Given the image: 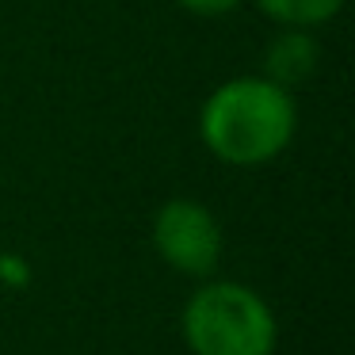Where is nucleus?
I'll use <instances>...</instances> for the list:
<instances>
[{
	"label": "nucleus",
	"mask_w": 355,
	"mask_h": 355,
	"mask_svg": "<svg viewBox=\"0 0 355 355\" xmlns=\"http://www.w3.org/2000/svg\"><path fill=\"white\" fill-rule=\"evenodd\" d=\"M176 4L199 19H218V16H230L241 0H176Z\"/></svg>",
	"instance_id": "423d86ee"
},
{
	"label": "nucleus",
	"mask_w": 355,
	"mask_h": 355,
	"mask_svg": "<svg viewBox=\"0 0 355 355\" xmlns=\"http://www.w3.org/2000/svg\"><path fill=\"white\" fill-rule=\"evenodd\" d=\"M298 111L286 88L268 77H237L207 96L199 134L207 149L225 164H263L279 157L294 138Z\"/></svg>",
	"instance_id": "f257e3e1"
},
{
	"label": "nucleus",
	"mask_w": 355,
	"mask_h": 355,
	"mask_svg": "<svg viewBox=\"0 0 355 355\" xmlns=\"http://www.w3.org/2000/svg\"><path fill=\"white\" fill-rule=\"evenodd\" d=\"M153 245L184 275H210L222 260V230L202 202L172 199L153 218Z\"/></svg>",
	"instance_id": "7ed1b4c3"
},
{
	"label": "nucleus",
	"mask_w": 355,
	"mask_h": 355,
	"mask_svg": "<svg viewBox=\"0 0 355 355\" xmlns=\"http://www.w3.org/2000/svg\"><path fill=\"white\" fill-rule=\"evenodd\" d=\"M256 4H260V12L271 16L275 24L302 27V31H309V27H317V24H329V19L344 8V0H256Z\"/></svg>",
	"instance_id": "39448f33"
},
{
	"label": "nucleus",
	"mask_w": 355,
	"mask_h": 355,
	"mask_svg": "<svg viewBox=\"0 0 355 355\" xmlns=\"http://www.w3.org/2000/svg\"><path fill=\"white\" fill-rule=\"evenodd\" d=\"M184 340L195 355H271L275 317L241 283H210L187 302Z\"/></svg>",
	"instance_id": "f03ea898"
},
{
	"label": "nucleus",
	"mask_w": 355,
	"mask_h": 355,
	"mask_svg": "<svg viewBox=\"0 0 355 355\" xmlns=\"http://www.w3.org/2000/svg\"><path fill=\"white\" fill-rule=\"evenodd\" d=\"M317 62H321V46H317L313 35L302 31V27H286L263 50V77L291 92L294 85L313 77Z\"/></svg>",
	"instance_id": "20e7f679"
}]
</instances>
